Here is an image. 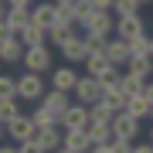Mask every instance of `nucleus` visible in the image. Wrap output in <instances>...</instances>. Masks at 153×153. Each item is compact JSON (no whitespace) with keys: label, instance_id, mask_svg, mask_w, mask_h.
Wrapping results in <instances>:
<instances>
[{"label":"nucleus","instance_id":"36","mask_svg":"<svg viewBox=\"0 0 153 153\" xmlns=\"http://www.w3.org/2000/svg\"><path fill=\"white\" fill-rule=\"evenodd\" d=\"M136 153H153V143H136Z\"/></svg>","mask_w":153,"mask_h":153},{"label":"nucleus","instance_id":"16","mask_svg":"<svg viewBox=\"0 0 153 153\" xmlns=\"http://www.w3.org/2000/svg\"><path fill=\"white\" fill-rule=\"evenodd\" d=\"M85 133H88V140H92V146H102V143H112L116 140V129H112V123H88L85 126Z\"/></svg>","mask_w":153,"mask_h":153},{"label":"nucleus","instance_id":"28","mask_svg":"<svg viewBox=\"0 0 153 153\" xmlns=\"http://www.w3.org/2000/svg\"><path fill=\"white\" fill-rule=\"evenodd\" d=\"M85 44H88V58H92V55H105V48H109V38H99V34H85Z\"/></svg>","mask_w":153,"mask_h":153},{"label":"nucleus","instance_id":"35","mask_svg":"<svg viewBox=\"0 0 153 153\" xmlns=\"http://www.w3.org/2000/svg\"><path fill=\"white\" fill-rule=\"evenodd\" d=\"M88 153H112V146H109V143H102V146H92Z\"/></svg>","mask_w":153,"mask_h":153},{"label":"nucleus","instance_id":"14","mask_svg":"<svg viewBox=\"0 0 153 153\" xmlns=\"http://www.w3.org/2000/svg\"><path fill=\"white\" fill-rule=\"evenodd\" d=\"M38 143H41L48 153L61 150V146H65V126H44V129L38 133Z\"/></svg>","mask_w":153,"mask_h":153},{"label":"nucleus","instance_id":"11","mask_svg":"<svg viewBox=\"0 0 153 153\" xmlns=\"http://www.w3.org/2000/svg\"><path fill=\"white\" fill-rule=\"evenodd\" d=\"M140 123H143V119H136V116L119 112V116L112 119V129H116V136H119V140H133V143H136V136H140Z\"/></svg>","mask_w":153,"mask_h":153},{"label":"nucleus","instance_id":"15","mask_svg":"<svg viewBox=\"0 0 153 153\" xmlns=\"http://www.w3.org/2000/svg\"><path fill=\"white\" fill-rule=\"evenodd\" d=\"M24 51H27V44L21 41V34H17V38L0 41V58H4L7 65H14V61H24Z\"/></svg>","mask_w":153,"mask_h":153},{"label":"nucleus","instance_id":"17","mask_svg":"<svg viewBox=\"0 0 153 153\" xmlns=\"http://www.w3.org/2000/svg\"><path fill=\"white\" fill-rule=\"evenodd\" d=\"M21 41L27 44V48H38V44H51V31L48 27H41V24H27V27L21 31Z\"/></svg>","mask_w":153,"mask_h":153},{"label":"nucleus","instance_id":"19","mask_svg":"<svg viewBox=\"0 0 153 153\" xmlns=\"http://www.w3.org/2000/svg\"><path fill=\"white\" fill-rule=\"evenodd\" d=\"M123 112H129V116H136V119H146V116L153 112V102L146 95H129L126 99V109Z\"/></svg>","mask_w":153,"mask_h":153},{"label":"nucleus","instance_id":"41","mask_svg":"<svg viewBox=\"0 0 153 153\" xmlns=\"http://www.w3.org/2000/svg\"><path fill=\"white\" fill-rule=\"evenodd\" d=\"M150 55H153V34H150Z\"/></svg>","mask_w":153,"mask_h":153},{"label":"nucleus","instance_id":"1","mask_svg":"<svg viewBox=\"0 0 153 153\" xmlns=\"http://www.w3.org/2000/svg\"><path fill=\"white\" fill-rule=\"evenodd\" d=\"M44 95H48V88H44V78L38 71H24L17 78V99L21 102H41Z\"/></svg>","mask_w":153,"mask_h":153},{"label":"nucleus","instance_id":"12","mask_svg":"<svg viewBox=\"0 0 153 153\" xmlns=\"http://www.w3.org/2000/svg\"><path fill=\"white\" fill-rule=\"evenodd\" d=\"M105 55L112 58V65L116 68H126L129 65V58H133V48H129V41H123V38H109V48H105Z\"/></svg>","mask_w":153,"mask_h":153},{"label":"nucleus","instance_id":"3","mask_svg":"<svg viewBox=\"0 0 153 153\" xmlns=\"http://www.w3.org/2000/svg\"><path fill=\"white\" fill-rule=\"evenodd\" d=\"M116 21H119V17H112V10H92V17H85V21H78V24L85 27V34L109 38V34H116Z\"/></svg>","mask_w":153,"mask_h":153},{"label":"nucleus","instance_id":"22","mask_svg":"<svg viewBox=\"0 0 153 153\" xmlns=\"http://www.w3.org/2000/svg\"><path fill=\"white\" fill-rule=\"evenodd\" d=\"M88 109H92V119H95V123H112L116 116H119V109H112L109 99H99V102H92Z\"/></svg>","mask_w":153,"mask_h":153},{"label":"nucleus","instance_id":"30","mask_svg":"<svg viewBox=\"0 0 153 153\" xmlns=\"http://www.w3.org/2000/svg\"><path fill=\"white\" fill-rule=\"evenodd\" d=\"M133 55H150V34H140L136 41H129Z\"/></svg>","mask_w":153,"mask_h":153},{"label":"nucleus","instance_id":"31","mask_svg":"<svg viewBox=\"0 0 153 153\" xmlns=\"http://www.w3.org/2000/svg\"><path fill=\"white\" fill-rule=\"evenodd\" d=\"M109 146H112V153H136V143L133 140H119V136H116Z\"/></svg>","mask_w":153,"mask_h":153},{"label":"nucleus","instance_id":"38","mask_svg":"<svg viewBox=\"0 0 153 153\" xmlns=\"http://www.w3.org/2000/svg\"><path fill=\"white\" fill-rule=\"evenodd\" d=\"M0 153H17V146H4V150H0Z\"/></svg>","mask_w":153,"mask_h":153},{"label":"nucleus","instance_id":"42","mask_svg":"<svg viewBox=\"0 0 153 153\" xmlns=\"http://www.w3.org/2000/svg\"><path fill=\"white\" fill-rule=\"evenodd\" d=\"M150 143H153V126H150Z\"/></svg>","mask_w":153,"mask_h":153},{"label":"nucleus","instance_id":"32","mask_svg":"<svg viewBox=\"0 0 153 153\" xmlns=\"http://www.w3.org/2000/svg\"><path fill=\"white\" fill-rule=\"evenodd\" d=\"M17 153H48L38 140H27V143H17Z\"/></svg>","mask_w":153,"mask_h":153},{"label":"nucleus","instance_id":"40","mask_svg":"<svg viewBox=\"0 0 153 153\" xmlns=\"http://www.w3.org/2000/svg\"><path fill=\"white\" fill-rule=\"evenodd\" d=\"M55 4H75V0H55Z\"/></svg>","mask_w":153,"mask_h":153},{"label":"nucleus","instance_id":"6","mask_svg":"<svg viewBox=\"0 0 153 153\" xmlns=\"http://www.w3.org/2000/svg\"><path fill=\"white\" fill-rule=\"evenodd\" d=\"M88 123H92V109H88L85 102H71L68 112H65V119H61L65 129H85Z\"/></svg>","mask_w":153,"mask_h":153},{"label":"nucleus","instance_id":"20","mask_svg":"<svg viewBox=\"0 0 153 153\" xmlns=\"http://www.w3.org/2000/svg\"><path fill=\"white\" fill-rule=\"evenodd\" d=\"M112 68H116V65H112L109 55H92V58L85 61V71H88V75H95V78H105Z\"/></svg>","mask_w":153,"mask_h":153},{"label":"nucleus","instance_id":"25","mask_svg":"<svg viewBox=\"0 0 153 153\" xmlns=\"http://www.w3.org/2000/svg\"><path fill=\"white\" fill-rule=\"evenodd\" d=\"M17 116H21V99H0V123L7 126Z\"/></svg>","mask_w":153,"mask_h":153},{"label":"nucleus","instance_id":"18","mask_svg":"<svg viewBox=\"0 0 153 153\" xmlns=\"http://www.w3.org/2000/svg\"><path fill=\"white\" fill-rule=\"evenodd\" d=\"M65 146L71 153H88L92 150V140H88L85 129H65Z\"/></svg>","mask_w":153,"mask_h":153},{"label":"nucleus","instance_id":"37","mask_svg":"<svg viewBox=\"0 0 153 153\" xmlns=\"http://www.w3.org/2000/svg\"><path fill=\"white\" fill-rule=\"evenodd\" d=\"M143 95H146L150 102H153V82H146V92H143Z\"/></svg>","mask_w":153,"mask_h":153},{"label":"nucleus","instance_id":"7","mask_svg":"<svg viewBox=\"0 0 153 153\" xmlns=\"http://www.w3.org/2000/svg\"><path fill=\"white\" fill-rule=\"evenodd\" d=\"M41 105L61 123V119H65V112H68V105H71V92H58V88H51V92L41 99Z\"/></svg>","mask_w":153,"mask_h":153},{"label":"nucleus","instance_id":"21","mask_svg":"<svg viewBox=\"0 0 153 153\" xmlns=\"http://www.w3.org/2000/svg\"><path fill=\"white\" fill-rule=\"evenodd\" d=\"M4 21L10 24L17 34H21V31L31 24V10H27V7H7V17H4Z\"/></svg>","mask_w":153,"mask_h":153},{"label":"nucleus","instance_id":"8","mask_svg":"<svg viewBox=\"0 0 153 153\" xmlns=\"http://www.w3.org/2000/svg\"><path fill=\"white\" fill-rule=\"evenodd\" d=\"M58 51L65 55V61H68V65H78V61L85 65V61H88V44H85V38H82V34H75L71 41H65Z\"/></svg>","mask_w":153,"mask_h":153},{"label":"nucleus","instance_id":"34","mask_svg":"<svg viewBox=\"0 0 153 153\" xmlns=\"http://www.w3.org/2000/svg\"><path fill=\"white\" fill-rule=\"evenodd\" d=\"M7 7H27V10H31L34 4H31V0H7Z\"/></svg>","mask_w":153,"mask_h":153},{"label":"nucleus","instance_id":"4","mask_svg":"<svg viewBox=\"0 0 153 153\" xmlns=\"http://www.w3.org/2000/svg\"><path fill=\"white\" fill-rule=\"evenodd\" d=\"M38 123L31 119V112H21L17 119L7 123V136H10L14 143H27V140H38Z\"/></svg>","mask_w":153,"mask_h":153},{"label":"nucleus","instance_id":"24","mask_svg":"<svg viewBox=\"0 0 153 153\" xmlns=\"http://www.w3.org/2000/svg\"><path fill=\"white\" fill-rule=\"evenodd\" d=\"M123 92L126 95H143V92H146V78L136 75V71H126V75H123Z\"/></svg>","mask_w":153,"mask_h":153},{"label":"nucleus","instance_id":"10","mask_svg":"<svg viewBox=\"0 0 153 153\" xmlns=\"http://www.w3.org/2000/svg\"><path fill=\"white\" fill-rule=\"evenodd\" d=\"M140 34H146V24H143V17H119L116 21V38H123V41H136Z\"/></svg>","mask_w":153,"mask_h":153},{"label":"nucleus","instance_id":"27","mask_svg":"<svg viewBox=\"0 0 153 153\" xmlns=\"http://www.w3.org/2000/svg\"><path fill=\"white\" fill-rule=\"evenodd\" d=\"M31 119L38 123V129H44V126H61L55 116H51L48 109H44V105H38V109H31Z\"/></svg>","mask_w":153,"mask_h":153},{"label":"nucleus","instance_id":"39","mask_svg":"<svg viewBox=\"0 0 153 153\" xmlns=\"http://www.w3.org/2000/svg\"><path fill=\"white\" fill-rule=\"evenodd\" d=\"M55 153H71V150H68V146H61V150H55Z\"/></svg>","mask_w":153,"mask_h":153},{"label":"nucleus","instance_id":"5","mask_svg":"<svg viewBox=\"0 0 153 153\" xmlns=\"http://www.w3.org/2000/svg\"><path fill=\"white\" fill-rule=\"evenodd\" d=\"M102 92H105V88H102V78H95V75H88V71H85V75L78 78V85H75V92H71V95H75V102L92 105V102L102 99Z\"/></svg>","mask_w":153,"mask_h":153},{"label":"nucleus","instance_id":"26","mask_svg":"<svg viewBox=\"0 0 153 153\" xmlns=\"http://www.w3.org/2000/svg\"><path fill=\"white\" fill-rule=\"evenodd\" d=\"M112 14H116V17H136V14H140V0H116Z\"/></svg>","mask_w":153,"mask_h":153},{"label":"nucleus","instance_id":"43","mask_svg":"<svg viewBox=\"0 0 153 153\" xmlns=\"http://www.w3.org/2000/svg\"><path fill=\"white\" fill-rule=\"evenodd\" d=\"M140 4H150V0H140Z\"/></svg>","mask_w":153,"mask_h":153},{"label":"nucleus","instance_id":"9","mask_svg":"<svg viewBox=\"0 0 153 153\" xmlns=\"http://www.w3.org/2000/svg\"><path fill=\"white\" fill-rule=\"evenodd\" d=\"M31 21L51 31V27L58 24V4H55V0H44V4H34V7H31Z\"/></svg>","mask_w":153,"mask_h":153},{"label":"nucleus","instance_id":"44","mask_svg":"<svg viewBox=\"0 0 153 153\" xmlns=\"http://www.w3.org/2000/svg\"><path fill=\"white\" fill-rule=\"evenodd\" d=\"M150 119H153V112H150Z\"/></svg>","mask_w":153,"mask_h":153},{"label":"nucleus","instance_id":"33","mask_svg":"<svg viewBox=\"0 0 153 153\" xmlns=\"http://www.w3.org/2000/svg\"><path fill=\"white\" fill-rule=\"evenodd\" d=\"M92 7H95V10H112L116 0H92Z\"/></svg>","mask_w":153,"mask_h":153},{"label":"nucleus","instance_id":"13","mask_svg":"<svg viewBox=\"0 0 153 153\" xmlns=\"http://www.w3.org/2000/svg\"><path fill=\"white\" fill-rule=\"evenodd\" d=\"M78 78H82V75H78L71 65H61V68H55V75H51V85H55L58 92H75Z\"/></svg>","mask_w":153,"mask_h":153},{"label":"nucleus","instance_id":"2","mask_svg":"<svg viewBox=\"0 0 153 153\" xmlns=\"http://www.w3.org/2000/svg\"><path fill=\"white\" fill-rule=\"evenodd\" d=\"M24 71H38V75H44V71H51V65H55V58H51V44H38V48H27L24 51Z\"/></svg>","mask_w":153,"mask_h":153},{"label":"nucleus","instance_id":"23","mask_svg":"<svg viewBox=\"0 0 153 153\" xmlns=\"http://www.w3.org/2000/svg\"><path fill=\"white\" fill-rule=\"evenodd\" d=\"M126 71H136V75H143V78H153V55H133L129 65H126Z\"/></svg>","mask_w":153,"mask_h":153},{"label":"nucleus","instance_id":"29","mask_svg":"<svg viewBox=\"0 0 153 153\" xmlns=\"http://www.w3.org/2000/svg\"><path fill=\"white\" fill-rule=\"evenodd\" d=\"M0 99H17V78H10V75L0 78Z\"/></svg>","mask_w":153,"mask_h":153}]
</instances>
